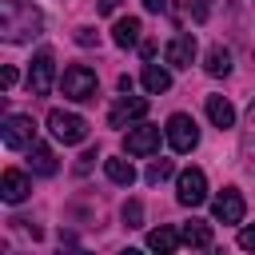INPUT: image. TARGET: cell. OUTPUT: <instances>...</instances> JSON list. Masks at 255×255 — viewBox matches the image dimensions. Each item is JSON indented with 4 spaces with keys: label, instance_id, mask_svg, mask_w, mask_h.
Wrapping results in <instances>:
<instances>
[{
    "label": "cell",
    "instance_id": "d4e9b609",
    "mask_svg": "<svg viewBox=\"0 0 255 255\" xmlns=\"http://www.w3.org/2000/svg\"><path fill=\"white\" fill-rule=\"evenodd\" d=\"M76 44L92 48V44H96V32H92V28H76Z\"/></svg>",
    "mask_w": 255,
    "mask_h": 255
},
{
    "label": "cell",
    "instance_id": "f1b7e54d",
    "mask_svg": "<svg viewBox=\"0 0 255 255\" xmlns=\"http://www.w3.org/2000/svg\"><path fill=\"white\" fill-rule=\"evenodd\" d=\"M116 4H120V0H96V8H100V12H116Z\"/></svg>",
    "mask_w": 255,
    "mask_h": 255
},
{
    "label": "cell",
    "instance_id": "7a4b0ae2",
    "mask_svg": "<svg viewBox=\"0 0 255 255\" xmlns=\"http://www.w3.org/2000/svg\"><path fill=\"white\" fill-rule=\"evenodd\" d=\"M48 128L60 143H84L88 139V120L76 116V112H64V108H52L48 112Z\"/></svg>",
    "mask_w": 255,
    "mask_h": 255
},
{
    "label": "cell",
    "instance_id": "9a60e30c",
    "mask_svg": "<svg viewBox=\"0 0 255 255\" xmlns=\"http://www.w3.org/2000/svg\"><path fill=\"white\" fill-rule=\"evenodd\" d=\"M139 20L135 16H124V20H116V28H112V40L120 44V48H131V44H139Z\"/></svg>",
    "mask_w": 255,
    "mask_h": 255
},
{
    "label": "cell",
    "instance_id": "4316f807",
    "mask_svg": "<svg viewBox=\"0 0 255 255\" xmlns=\"http://www.w3.org/2000/svg\"><path fill=\"white\" fill-rule=\"evenodd\" d=\"M0 84L12 88V84H16V68H4V72H0Z\"/></svg>",
    "mask_w": 255,
    "mask_h": 255
},
{
    "label": "cell",
    "instance_id": "cb8c5ba5",
    "mask_svg": "<svg viewBox=\"0 0 255 255\" xmlns=\"http://www.w3.org/2000/svg\"><path fill=\"white\" fill-rule=\"evenodd\" d=\"M239 247L243 251H255V227H243L239 231Z\"/></svg>",
    "mask_w": 255,
    "mask_h": 255
},
{
    "label": "cell",
    "instance_id": "7402d4cb",
    "mask_svg": "<svg viewBox=\"0 0 255 255\" xmlns=\"http://www.w3.org/2000/svg\"><path fill=\"white\" fill-rule=\"evenodd\" d=\"M124 223L128 227H143V203L139 199H128L124 203Z\"/></svg>",
    "mask_w": 255,
    "mask_h": 255
},
{
    "label": "cell",
    "instance_id": "44dd1931",
    "mask_svg": "<svg viewBox=\"0 0 255 255\" xmlns=\"http://www.w3.org/2000/svg\"><path fill=\"white\" fill-rule=\"evenodd\" d=\"M171 171H175V167H171V159H155V163H147L143 179H147V183H163V179H167Z\"/></svg>",
    "mask_w": 255,
    "mask_h": 255
},
{
    "label": "cell",
    "instance_id": "8fae6325",
    "mask_svg": "<svg viewBox=\"0 0 255 255\" xmlns=\"http://www.w3.org/2000/svg\"><path fill=\"white\" fill-rule=\"evenodd\" d=\"M163 56H167V64H171V68H191V60H195V36H191V32L171 36V40H167V48H163Z\"/></svg>",
    "mask_w": 255,
    "mask_h": 255
},
{
    "label": "cell",
    "instance_id": "ac0fdd59",
    "mask_svg": "<svg viewBox=\"0 0 255 255\" xmlns=\"http://www.w3.org/2000/svg\"><path fill=\"white\" fill-rule=\"evenodd\" d=\"M104 171H108V179H112V183H120V187H128V183L135 179V167H131L128 159H120V155L104 159Z\"/></svg>",
    "mask_w": 255,
    "mask_h": 255
},
{
    "label": "cell",
    "instance_id": "83f0119b",
    "mask_svg": "<svg viewBox=\"0 0 255 255\" xmlns=\"http://www.w3.org/2000/svg\"><path fill=\"white\" fill-rule=\"evenodd\" d=\"M147 12H167V0H143Z\"/></svg>",
    "mask_w": 255,
    "mask_h": 255
},
{
    "label": "cell",
    "instance_id": "52a82bcc",
    "mask_svg": "<svg viewBox=\"0 0 255 255\" xmlns=\"http://www.w3.org/2000/svg\"><path fill=\"white\" fill-rule=\"evenodd\" d=\"M0 135H4V143L8 147H32L36 143V124H32V116H4V128H0Z\"/></svg>",
    "mask_w": 255,
    "mask_h": 255
},
{
    "label": "cell",
    "instance_id": "2e32d148",
    "mask_svg": "<svg viewBox=\"0 0 255 255\" xmlns=\"http://www.w3.org/2000/svg\"><path fill=\"white\" fill-rule=\"evenodd\" d=\"M179 239L187 243V247H211V223H199V219H191V223H183V231H179Z\"/></svg>",
    "mask_w": 255,
    "mask_h": 255
},
{
    "label": "cell",
    "instance_id": "8992f818",
    "mask_svg": "<svg viewBox=\"0 0 255 255\" xmlns=\"http://www.w3.org/2000/svg\"><path fill=\"white\" fill-rule=\"evenodd\" d=\"M52 80H56V60H52V52L44 48V52H36L32 64H28V88H32L36 96H48V92H52Z\"/></svg>",
    "mask_w": 255,
    "mask_h": 255
},
{
    "label": "cell",
    "instance_id": "4fadbf2b",
    "mask_svg": "<svg viewBox=\"0 0 255 255\" xmlns=\"http://www.w3.org/2000/svg\"><path fill=\"white\" fill-rule=\"evenodd\" d=\"M28 167H32L36 175H56V155H52V147H48V143H32V147H28Z\"/></svg>",
    "mask_w": 255,
    "mask_h": 255
},
{
    "label": "cell",
    "instance_id": "5bb4252c",
    "mask_svg": "<svg viewBox=\"0 0 255 255\" xmlns=\"http://www.w3.org/2000/svg\"><path fill=\"white\" fill-rule=\"evenodd\" d=\"M207 120H211L215 128H231V124H235V108H231V100H223V96H207Z\"/></svg>",
    "mask_w": 255,
    "mask_h": 255
},
{
    "label": "cell",
    "instance_id": "d6986e66",
    "mask_svg": "<svg viewBox=\"0 0 255 255\" xmlns=\"http://www.w3.org/2000/svg\"><path fill=\"white\" fill-rule=\"evenodd\" d=\"M179 243H183V239H179V231H171V227L147 231V247H151V251H163V255H167V251H175Z\"/></svg>",
    "mask_w": 255,
    "mask_h": 255
},
{
    "label": "cell",
    "instance_id": "e0dca14e",
    "mask_svg": "<svg viewBox=\"0 0 255 255\" xmlns=\"http://www.w3.org/2000/svg\"><path fill=\"white\" fill-rule=\"evenodd\" d=\"M143 88H147L151 96L167 92V88H171V72H167V68H159V64H147V68H143Z\"/></svg>",
    "mask_w": 255,
    "mask_h": 255
},
{
    "label": "cell",
    "instance_id": "9c48e42d",
    "mask_svg": "<svg viewBox=\"0 0 255 255\" xmlns=\"http://www.w3.org/2000/svg\"><path fill=\"white\" fill-rule=\"evenodd\" d=\"M211 211H215L219 223H243V195H239L235 187H223V191L215 195Z\"/></svg>",
    "mask_w": 255,
    "mask_h": 255
},
{
    "label": "cell",
    "instance_id": "5b68a950",
    "mask_svg": "<svg viewBox=\"0 0 255 255\" xmlns=\"http://www.w3.org/2000/svg\"><path fill=\"white\" fill-rule=\"evenodd\" d=\"M175 199H179L183 207H199V203L207 199V175H203L199 167L179 171V179H175Z\"/></svg>",
    "mask_w": 255,
    "mask_h": 255
},
{
    "label": "cell",
    "instance_id": "603a6c76",
    "mask_svg": "<svg viewBox=\"0 0 255 255\" xmlns=\"http://www.w3.org/2000/svg\"><path fill=\"white\" fill-rule=\"evenodd\" d=\"M191 16H195V24H203L211 16V0H191Z\"/></svg>",
    "mask_w": 255,
    "mask_h": 255
},
{
    "label": "cell",
    "instance_id": "277c9868",
    "mask_svg": "<svg viewBox=\"0 0 255 255\" xmlns=\"http://www.w3.org/2000/svg\"><path fill=\"white\" fill-rule=\"evenodd\" d=\"M163 135H167L171 151H191V147L199 143V128H195V120H191V116H183V112H175V116L167 120Z\"/></svg>",
    "mask_w": 255,
    "mask_h": 255
},
{
    "label": "cell",
    "instance_id": "6da1fadb",
    "mask_svg": "<svg viewBox=\"0 0 255 255\" xmlns=\"http://www.w3.org/2000/svg\"><path fill=\"white\" fill-rule=\"evenodd\" d=\"M40 28H44L40 8H32L24 0H0V32L8 44H24V40L40 36Z\"/></svg>",
    "mask_w": 255,
    "mask_h": 255
},
{
    "label": "cell",
    "instance_id": "ffe728a7",
    "mask_svg": "<svg viewBox=\"0 0 255 255\" xmlns=\"http://www.w3.org/2000/svg\"><path fill=\"white\" fill-rule=\"evenodd\" d=\"M203 68H207V76H227V72H231V52H227L223 44H215V48L207 52Z\"/></svg>",
    "mask_w": 255,
    "mask_h": 255
},
{
    "label": "cell",
    "instance_id": "7c38bea8",
    "mask_svg": "<svg viewBox=\"0 0 255 255\" xmlns=\"http://www.w3.org/2000/svg\"><path fill=\"white\" fill-rule=\"evenodd\" d=\"M143 112H147V100H143V96H120L116 108L108 112V124H112V128H124L128 120H139Z\"/></svg>",
    "mask_w": 255,
    "mask_h": 255
},
{
    "label": "cell",
    "instance_id": "ba28073f",
    "mask_svg": "<svg viewBox=\"0 0 255 255\" xmlns=\"http://www.w3.org/2000/svg\"><path fill=\"white\" fill-rule=\"evenodd\" d=\"M155 147H159V128H155V124L128 128V135H124V151H128V155H151Z\"/></svg>",
    "mask_w": 255,
    "mask_h": 255
},
{
    "label": "cell",
    "instance_id": "484cf974",
    "mask_svg": "<svg viewBox=\"0 0 255 255\" xmlns=\"http://www.w3.org/2000/svg\"><path fill=\"white\" fill-rule=\"evenodd\" d=\"M92 159H96V151H84V155H80V163H76V171H80V175H84V171H88V167H92Z\"/></svg>",
    "mask_w": 255,
    "mask_h": 255
},
{
    "label": "cell",
    "instance_id": "30bf717a",
    "mask_svg": "<svg viewBox=\"0 0 255 255\" xmlns=\"http://www.w3.org/2000/svg\"><path fill=\"white\" fill-rule=\"evenodd\" d=\"M28 191H32V179H28L24 171L8 167V171L0 175V199H4V203H24Z\"/></svg>",
    "mask_w": 255,
    "mask_h": 255
},
{
    "label": "cell",
    "instance_id": "3957f363",
    "mask_svg": "<svg viewBox=\"0 0 255 255\" xmlns=\"http://www.w3.org/2000/svg\"><path fill=\"white\" fill-rule=\"evenodd\" d=\"M60 88H64L68 100H92V96H96V72L84 68V64H72V68H64Z\"/></svg>",
    "mask_w": 255,
    "mask_h": 255
}]
</instances>
